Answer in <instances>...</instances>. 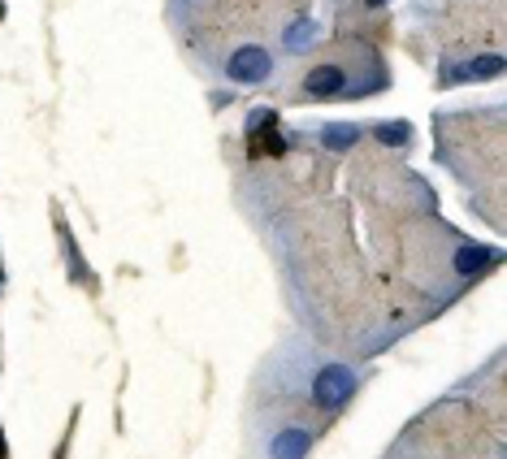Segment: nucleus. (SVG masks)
Wrapping results in <instances>:
<instances>
[{
    "mask_svg": "<svg viewBox=\"0 0 507 459\" xmlns=\"http://www.w3.org/2000/svg\"><path fill=\"white\" fill-rule=\"evenodd\" d=\"M373 87H386V69L382 74H356L347 61H317L300 83L304 100H360Z\"/></svg>",
    "mask_w": 507,
    "mask_h": 459,
    "instance_id": "f257e3e1",
    "label": "nucleus"
},
{
    "mask_svg": "<svg viewBox=\"0 0 507 459\" xmlns=\"http://www.w3.org/2000/svg\"><path fill=\"white\" fill-rule=\"evenodd\" d=\"M360 391V373L351 368V364H321L317 373H312V403L321 407V412H338L342 403H351V394Z\"/></svg>",
    "mask_w": 507,
    "mask_h": 459,
    "instance_id": "f03ea898",
    "label": "nucleus"
},
{
    "mask_svg": "<svg viewBox=\"0 0 507 459\" xmlns=\"http://www.w3.org/2000/svg\"><path fill=\"white\" fill-rule=\"evenodd\" d=\"M221 69H226V78L238 83V87H261L273 74V52L265 44H238Z\"/></svg>",
    "mask_w": 507,
    "mask_h": 459,
    "instance_id": "7ed1b4c3",
    "label": "nucleus"
},
{
    "mask_svg": "<svg viewBox=\"0 0 507 459\" xmlns=\"http://www.w3.org/2000/svg\"><path fill=\"white\" fill-rule=\"evenodd\" d=\"M312 451V429L304 425H286L270 438V459H308Z\"/></svg>",
    "mask_w": 507,
    "mask_h": 459,
    "instance_id": "20e7f679",
    "label": "nucleus"
},
{
    "mask_svg": "<svg viewBox=\"0 0 507 459\" xmlns=\"http://www.w3.org/2000/svg\"><path fill=\"white\" fill-rule=\"evenodd\" d=\"M503 74V57L499 52H486V57H477V61H460V66L442 69V83L451 87V83H473V78H499Z\"/></svg>",
    "mask_w": 507,
    "mask_h": 459,
    "instance_id": "39448f33",
    "label": "nucleus"
},
{
    "mask_svg": "<svg viewBox=\"0 0 507 459\" xmlns=\"http://www.w3.org/2000/svg\"><path fill=\"white\" fill-rule=\"evenodd\" d=\"M321 143H326L330 152H347V148L360 143V126H351V122H334V126L321 131Z\"/></svg>",
    "mask_w": 507,
    "mask_h": 459,
    "instance_id": "423d86ee",
    "label": "nucleus"
},
{
    "mask_svg": "<svg viewBox=\"0 0 507 459\" xmlns=\"http://www.w3.org/2000/svg\"><path fill=\"white\" fill-rule=\"evenodd\" d=\"M373 139H382L386 148H407L412 143V126L407 122H382V126H373Z\"/></svg>",
    "mask_w": 507,
    "mask_h": 459,
    "instance_id": "0eeeda50",
    "label": "nucleus"
},
{
    "mask_svg": "<svg viewBox=\"0 0 507 459\" xmlns=\"http://www.w3.org/2000/svg\"><path fill=\"white\" fill-rule=\"evenodd\" d=\"M61 243H66V252H69V273H74V278H83V256H78V247H74V238H69L66 226H61Z\"/></svg>",
    "mask_w": 507,
    "mask_h": 459,
    "instance_id": "6e6552de",
    "label": "nucleus"
},
{
    "mask_svg": "<svg viewBox=\"0 0 507 459\" xmlns=\"http://www.w3.org/2000/svg\"><path fill=\"white\" fill-rule=\"evenodd\" d=\"M312 22H304V27H291V31H286V44H291V48H300V44H308V39H312Z\"/></svg>",
    "mask_w": 507,
    "mask_h": 459,
    "instance_id": "1a4fd4ad",
    "label": "nucleus"
}]
</instances>
